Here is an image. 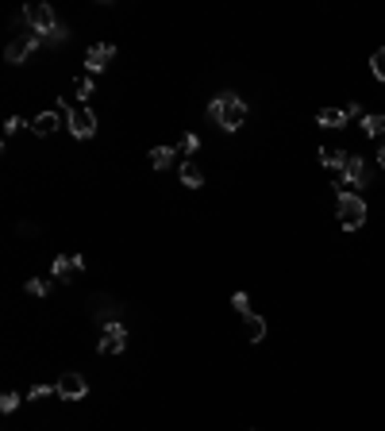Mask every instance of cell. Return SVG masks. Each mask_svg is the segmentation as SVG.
<instances>
[{
    "instance_id": "obj_1",
    "label": "cell",
    "mask_w": 385,
    "mask_h": 431,
    "mask_svg": "<svg viewBox=\"0 0 385 431\" xmlns=\"http://www.w3.org/2000/svg\"><path fill=\"white\" fill-rule=\"evenodd\" d=\"M208 116L216 120L224 131H239V127H243V120H247V104L235 97V92H220V97L208 104Z\"/></svg>"
},
{
    "instance_id": "obj_2",
    "label": "cell",
    "mask_w": 385,
    "mask_h": 431,
    "mask_svg": "<svg viewBox=\"0 0 385 431\" xmlns=\"http://www.w3.org/2000/svg\"><path fill=\"white\" fill-rule=\"evenodd\" d=\"M335 216H339V224H343L347 231H359V227L366 224V200H362L359 193H339Z\"/></svg>"
},
{
    "instance_id": "obj_3",
    "label": "cell",
    "mask_w": 385,
    "mask_h": 431,
    "mask_svg": "<svg viewBox=\"0 0 385 431\" xmlns=\"http://www.w3.org/2000/svg\"><path fill=\"white\" fill-rule=\"evenodd\" d=\"M24 19L31 24V35H39V39H62V35H66L47 4H31V8L24 12Z\"/></svg>"
},
{
    "instance_id": "obj_4",
    "label": "cell",
    "mask_w": 385,
    "mask_h": 431,
    "mask_svg": "<svg viewBox=\"0 0 385 431\" xmlns=\"http://www.w3.org/2000/svg\"><path fill=\"white\" fill-rule=\"evenodd\" d=\"M66 124H69V131H74L77 139H92V135H97V116H92L89 104H69L66 108Z\"/></svg>"
},
{
    "instance_id": "obj_5",
    "label": "cell",
    "mask_w": 385,
    "mask_h": 431,
    "mask_svg": "<svg viewBox=\"0 0 385 431\" xmlns=\"http://www.w3.org/2000/svg\"><path fill=\"white\" fill-rule=\"evenodd\" d=\"M366 162L359 154H347L343 170H339V193H354V185H366Z\"/></svg>"
},
{
    "instance_id": "obj_6",
    "label": "cell",
    "mask_w": 385,
    "mask_h": 431,
    "mask_svg": "<svg viewBox=\"0 0 385 431\" xmlns=\"http://www.w3.org/2000/svg\"><path fill=\"white\" fill-rule=\"evenodd\" d=\"M35 47H39V35H19V39L8 42V50H4V62H12V66H19L24 58H31Z\"/></svg>"
},
{
    "instance_id": "obj_7",
    "label": "cell",
    "mask_w": 385,
    "mask_h": 431,
    "mask_svg": "<svg viewBox=\"0 0 385 431\" xmlns=\"http://www.w3.org/2000/svg\"><path fill=\"white\" fill-rule=\"evenodd\" d=\"M85 393H89V385H85L81 373L66 370V373L58 377V397H62V400H85Z\"/></svg>"
},
{
    "instance_id": "obj_8",
    "label": "cell",
    "mask_w": 385,
    "mask_h": 431,
    "mask_svg": "<svg viewBox=\"0 0 385 431\" xmlns=\"http://www.w3.org/2000/svg\"><path fill=\"white\" fill-rule=\"evenodd\" d=\"M127 347V327L124 323H104V339H101V355H120Z\"/></svg>"
},
{
    "instance_id": "obj_9",
    "label": "cell",
    "mask_w": 385,
    "mask_h": 431,
    "mask_svg": "<svg viewBox=\"0 0 385 431\" xmlns=\"http://www.w3.org/2000/svg\"><path fill=\"white\" fill-rule=\"evenodd\" d=\"M112 58H116V47H112V42H97V47H89V54H85V70H89V74H101Z\"/></svg>"
},
{
    "instance_id": "obj_10",
    "label": "cell",
    "mask_w": 385,
    "mask_h": 431,
    "mask_svg": "<svg viewBox=\"0 0 385 431\" xmlns=\"http://www.w3.org/2000/svg\"><path fill=\"white\" fill-rule=\"evenodd\" d=\"M77 270H85V258L81 254H58L51 266V274L62 277V282H69V274H77Z\"/></svg>"
},
{
    "instance_id": "obj_11",
    "label": "cell",
    "mask_w": 385,
    "mask_h": 431,
    "mask_svg": "<svg viewBox=\"0 0 385 431\" xmlns=\"http://www.w3.org/2000/svg\"><path fill=\"white\" fill-rule=\"evenodd\" d=\"M58 124H62V120H58V112H39V116L31 120V131L39 135V139H47V135H54V131H58Z\"/></svg>"
},
{
    "instance_id": "obj_12",
    "label": "cell",
    "mask_w": 385,
    "mask_h": 431,
    "mask_svg": "<svg viewBox=\"0 0 385 431\" xmlns=\"http://www.w3.org/2000/svg\"><path fill=\"white\" fill-rule=\"evenodd\" d=\"M181 185H185V189H201V185H204V174H201L197 162H181Z\"/></svg>"
},
{
    "instance_id": "obj_13",
    "label": "cell",
    "mask_w": 385,
    "mask_h": 431,
    "mask_svg": "<svg viewBox=\"0 0 385 431\" xmlns=\"http://www.w3.org/2000/svg\"><path fill=\"white\" fill-rule=\"evenodd\" d=\"M243 323H247V339L251 343H262L266 339V320H262V316H243Z\"/></svg>"
},
{
    "instance_id": "obj_14",
    "label": "cell",
    "mask_w": 385,
    "mask_h": 431,
    "mask_svg": "<svg viewBox=\"0 0 385 431\" xmlns=\"http://www.w3.org/2000/svg\"><path fill=\"white\" fill-rule=\"evenodd\" d=\"M174 158H177L174 147H154L151 150V166L154 170H170V166H174Z\"/></svg>"
},
{
    "instance_id": "obj_15",
    "label": "cell",
    "mask_w": 385,
    "mask_h": 431,
    "mask_svg": "<svg viewBox=\"0 0 385 431\" xmlns=\"http://www.w3.org/2000/svg\"><path fill=\"white\" fill-rule=\"evenodd\" d=\"M316 120H320V127H343L347 124V112H339V108H324Z\"/></svg>"
},
{
    "instance_id": "obj_16",
    "label": "cell",
    "mask_w": 385,
    "mask_h": 431,
    "mask_svg": "<svg viewBox=\"0 0 385 431\" xmlns=\"http://www.w3.org/2000/svg\"><path fill=\"white\" fill-rule=\"evenodd\" d=\"M320 162H324L327 170H343V162H347V150H320Z\"/></svg>"
},
{
    "instance_id": "obj_17",
    "label": "cell",
    "mask_w": 385,
    "mask_h": 431,
    "mask_svg": "<svg viewBox=\"0 0 385 431\" xmlns=\"http://www.w3.org/2000/svg\"><path fill=\"white\" fill-rule=\"evenodd\" d=\"M362 131L374 135V139H382L385 135V116H362Z\"/></svg>"
},
{
    "instance_id": "obj_18",
    "label": "cell",
    "mask_w": 385,
    "mask_h": 431,
    "mask_svg": "<svg viewBox=\"0 0 385 431\" xmlns=\"http://www.w3.org/2000/svg\"><path fill=\"white\" fill-rule=\"evenodd\" d=\"M74 89H77V97H81V104H85V100H89L92 97V77H77V81H74Z\"/></svg>"
},
{
    "instance_id": "obj_19",
    "label": "cell",
    "mask_w": 385,
    "mask_h": 431,
    "mask_svg": "<svg viewBox=\"0 0 385 431\" xmlns=\"http://www.w3.org/2000/svg\"><path fill=\"white\" fill-rule=\"evenodd\" d=\"M231 308H235L239 316H251V297H247V293H235V297H231Z\"/></svg>"
},
{
    "instance_id": "obj_20",
    "label": "cell",
    "mask_w": 385,
    "mask_h": 431,
    "mask_svg": "<svg viewBox=\"0 0 385 431\" xmlns=\"http://www.w3.org/2000/svg\"><path fill=\"white\" fill-rule=\"evenodd\" d=\"M27 293H31V297H47V293H51V282H42V277H31V282H27Z\"/></svg>"
},
{
    "instance_id": "obj_21",
    "label": "cell",
    "mask_w": 385,
    "mask_h": 431,
    "mask_svg": "<svg viewBox=\"0 0 385 431\" xmlns=\"http://www.w3.org/2000/svg\"><path fill=\"white\" fill-rule=\"evenodd\" d=\"M370 70H374L377 81H385V50H377L374 58H370Z\"/></svg>"
},
{
    "instance_id": "obj_22",
    "label": "cell",
    "mask_w": 385,
    "mask_h": 431,
    "mask_svg": "<svg viewBox=\"0 0 385 431\" xmlns=\"http://www.w3.org/2000/svg\"><path fill=\"white\" fill-rule=\"evenodd\" d=\"M51 393H58V385H35V389L27 393V400H42V397H51Z\"/></svg>"
},
{
    "instance_id": "obj_23",
    "label": "cell",
    "mask_w": 385,
    "mask_h": 431,
    "mask_svg": "<svg viewBox=\"0 0 385 431\" xmlns=\"http://www.w3.org/2000/svg\"><path fill=\"white\" fill-rule=\"evenodd\" d=\"M0 408H4V412H16V408H19V393H4V397H0Z\"/></svg>"
},
{
    "instance_id": "obj_24",
    "label": "cell",
    "mask_w": 385,
    "mask_h": 431,
    "mask_svg": "<svg viewBox=\"0 0 385 431\" xmlns=\"http://www.w3.org/2000/svg\"><path fill=\"white\" fill-rule=\"evenodd\" d=\"M197 147H201V139H197V135H185V139H181V154H192Z\"/></svg>"
},
{
    "instance_id": "obj_25",
    "label": "cell",
    "mask_w": 385,
    "mask_h": 431,
    "mask_svg": "<svg viewBox=\"0 0 385 431\" xmlns=\"http://www.w3.org/2000/svg\"><path fill=\"white\" fill-rule=\"evenodd\" d=\"M19 124H24L19 116H8V120H4V135H16V131H19Z\"/></svg>"
},
{
    "instance_id": "obj_26",
    "label": "cell",
    "mask_w": 385,
    "mask_h": 431,
    "mask_svg": "<svg viewBox=\"0 0 385 431\" xmlns=\"http://www.w3.org/2000/svg\"><path fill=\"white\" fill-rule=\"evenodd\" d=\"M377 162H382V170H385V147H382V154H377Z\"/></svg>"
}]
</instances>
